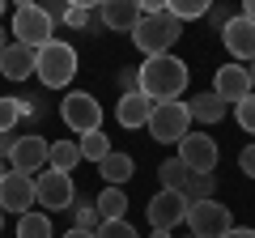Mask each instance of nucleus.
<instances>
[{
	"label": "nucleus",
	"instance_id": "13",
	"mask_svg": "<svg viewBox=\"0 0 255 238\" xmlns=\"http://www.w3.org/2000/svg\"><path fill=\"white\" fill-rule=\"evenodd\" d=\"M98 21L107 30L132 34L136 21H140V0H102V4H98Z\"/></svg>",
	"mask_w": 255,
	"mask_h": 238
},
{
	"label": "nucleus",
	"instance_id": "26",
	"mask_svg": "<svg viewBox=\"0 0 255 238\" xmlns=\"http://www.w3.org/2000/svg\"><path fill=\"white\" fill-rule=\"evenodd\" d=\"M77 145H81V157H85V162H94V166H98L102 157L111 153V140L102 136V128H98V132H85V136L77 140Z\"/></svg>",
	"mask_w": 255,
	"mask_h": 238
},
{
	"label": "nucleus",
	"instance_id": "32",
	"mask_svg": "<svg viewBox=\"0 0 255 238\" xmlns=\"http://www.w3.org/2000/svg\"><path fill=\"white\" fill-rule=\"evenodd\" d=\"M115 81H119V90H124V94H136L140 90V68H119Z\"/></svg>",
	"mask_w": 255,
	"mask_h": 238
},
{
	"label": "nucleus",
	"instance_id": "33",
	"mask_svg": "<svg viewBox=\"0 0 255 238\" xmlns=\"http://www.w3.org/2000/svg\"><path fill=\"white\" fill-rule=\"evenodd\" d=\"M38 9H43L51 21H64V13H68V0H38Z\"/></svg>",
	"mask_w": 255,
	"mask_h": 238
},
{
	"label": "nucleus",
	"instance_id": "31",
	"mask_svg": "<svg viewBox=\"0 0 255 238\" xmlns=\"http://www.w3.org/2000/svg\"><path fill=\"white\" fill-rule=\"evenodd\" d=\"M64 26H68V30H90L94 26V13L90 9H68V13H64Z\"/></svg>",
	"mask_w": 255,
	"mask_h": 238
},
{
	"label": "nucleus",
	"instance_id": "10",
	"mask_svg": "<svg viewBox=\"0 0 255 238\" xmlns=\"http://www.w3.org/2000/svg\"><path fill=\"white\" fill-rule=\"evenodd\" d=\"M145 213H149V226L153 230H174L179 221H187V196L183 192H157L153 200L145 204Z\"/></svg>",
	"mask_w": 255,
	"mask_h": 238
},
{
	"label": "nucleus",
	"instance_id": "39",
	"mask_svg": "<svg viewBox=\"0 0 255 238\" xmlns=\"http://www.w3.org/2000/svg\"><path fill=\"white\" fill-rule=\"evenodd\" d=\"M60 238H98V234H94V230H81V226H73V230H64Z\"/></svg>",
	"mask_w": 255,
	"mask_h": 238
},
{
	"label": "nucleus",
	"instance_id": "6",
	"mask_svg": "<svg viewBox=\"0 0 255 238\" xmlns=\"http://www.w3.org/2000/svg\"><path fill=\"white\" fill-rule=\"evenodd\" d=\"M34 196L47 213H68L77 200V187H73V174L68 170H38L34 174Z\"/></svg>",
	"mask_w": 255,
	"mask_h": 238
},
{
	"label": "nucleus",
	"instance_id": "3",
	"mask_svg": "<svg viewBox=\"0 0 255 238\" xmlns=\"http://www.w3.org/2000/svg\"><path fill=\"white\" fill-rule=\"evenodd\" d=\"M183 38V21L170 13H153V17H140L132 30V43L145 55H170V47Z\"/></svg>",
	"mask_w": 255,
	"mask_h": 238
},
{
	"label": "nucleus",
	"instance_id": "24",
	"mask_svg": "<svg viewBox=\"0 0 255 238\" xmlns=\"http://www.w3.org/2000/svg\"><path fill=\"white\" fill-rule=\"evenodd\" d=\"M217 0H166V13L179 21H196V17H209V9Z\"/></svg>",
	"mask_w": 255,
	"mask_h": 238
},
{
	"label": "nucleus",
	"instance_id": "36",
	"mask_svg": "<svg viewBox=\"0 0 255 238\" xmlns=\"http://www.w3.org/2000/svg\"><path fill=\"white\" fill-rule=\"evenodd\" d=\"M13 145H17V136H13V132H0V157H9Z\"/></svg>",
	"mask_w": 255,
	"mask_h": 238
},
{
	"label": "nucleus",
	"instance_id": "37",
	"mask_svg": "<svg viewBox=\"0 0 255 238\" xmlns=\"http://www.w3.org/2000/svg\"><path fill=\"white\" fill-rule=\"evenodd\" d=\"M209 21H213V26H217V30H221V26H226L230 17H226V9H221V4H213V9H209Z\"/></svg>",
	"mask_w": 255,
	"mask_h": 238
},
{
	"label": "nucleus",
	"instance_id": "44",
	"mask_svg": "<svg viewBox=\"0 0 255 238\" xmlns=\"http://www.w3.org/2000/svg\"><path fill=\"white\" fill-rule=\"evenodd\" d=\"M9 170H13V166H9V162H4V157H0V179H4V174H9Z\"/></svg>",
	"mask_w": 255,
	"mask_h": 238
},
{
	"label": "nucleus",
	"instance_id": "27",
	"mask_svg": "<svg viewBox=\"0 0 255 238\" xmlns=\"http://www.w3.org/2000/svg\"><path fill=\"white\" fill-rule=\"evenodd\" d=\"M26 102L30 98H0V132H13V128H17V119L30 111Z\"/></svg>",
	"mask_w": 255,
	"mask_h": 238
},
{
	"label": "nucleus",
	"instance_id": "48",
	"mask_svg": "<svg viewBox=\"0 0 255 238\" xmlns=\"http://www.w3.org/2000/svg\"><path fill=\"white\" fill-rule=\"evenodd\" d=\"M0 226H4V209H0Z\"/></svg>",
	"mask_w": 255,
	"mask_h": 238
},
{
	"label": "nucleus",
	"instance_id": "5",
	"mask_svg": "<svg viewBox=\"0 0 255 238\" xmlns=\"http://www.w3.org/2000/svg\"><path fill=\"white\" fill-rule=\"evenodd\" d=\"M60 119H64V128L77 132V136H85V132H98V128H102V102L94 98V94L73 90L68 98L60 102Z\"/></svg>",
	"mask_w": 255,
	"mask_h": 238
},
{
	"label": "nucleus",
	"instance_id": "19",
	"mask_svg": "<svg viewBox=\"0 0 255 238\" xmlns=\"http://www.w3.org/2000/svg\"><path fill=\"white\" fill-rule=\"evenodd\" d=\"M132 170H136V166H132V157H128V153H115V149L98 162V174L107 179V187H124L128 179H132Z\"/></svg>",
	"mask_w": 255,
	"mask_h": 238
},
{
	"label": "nucleus",
	"instance_id": "40",
	"mask_svg": "<svg viewBox=\"0 0 255 238\" xmlns=\"http://www.w3.org/2000/svg\"><path fill=\"white\" fill-rule=\"evenodd\" d=\"M98 4H102V0H68V9H90V13L98 9Z\"/></svg>",
	"mask_w": 255,
	"mask_h": 238
},
{
	"label": "nucleus",
	"instance_id": "29",
	"mask_svg": "<svg viewBox=\"0 0 255 238\" xmlns=\"http://www.w3.org/2000/svg\"><path fill=\"white\" fill-rule=\"evenodd\" d=\"M94 234H98V238H140L136 230H132V221H128V217H119V221H102Z\"/></svg>",
	"mask_w": 255,
	"mask_h": 238
},
{
	"label": "nucleus",
	"instance_id": "9",
	"mask_svg": "<svg viewBox=\"0 0 255 238\" xmlns=\"http://www.w3.org/2000/svg\"><path fill=\"white\" fill-rule=\"evenodd\" d=\"M30 204H38L34 196V174H21V170H9L0 179V209L4 213H30Z\"/></svg>",
	"mask_w": 255,
	"mask_h": 238
},
{
	"label": "nucleus",
	"instance_id": "42",
	"mask_svg": "<svg viewBox=\"0 0 255 238\" xmlns=\"http://www.w3.org/2000/svg\"><path fill=\"white\" fill-rule=\"evenodd\" d=\"M247 77H251V94H255V60L247 64Z\"/></svg>",
	"mask_w": 255,
	"mask_h": 238
},
{
	"label": "nucleus",
	"instance_id": "12",
	"mask_svg": "<svg viewBox=\"0 0 255 238\" xmlns=\"http://www.w3.org/2000/svg\"><path fill=\"white\" fill-rule=\"evenodd\" d=\"M217 34H221V43H226V51L234 55V60H247V64L255 60V21H247L243 13L230 17Z\"/></svg>",
	"mask_w": 255,
	"mask_h": 238
},
{
	"label": "nucleus",
	"instance_id": "25",
	"mask_svg": "<svg viewBox=\"0 0 255 238\" xmlns=\"http://www.w3.org/2000/svg\"><path fill=\"white\" fill-rule=\"evenodd\" d=\"M213 192H217V174L213 170H191L183 196H187V200H213Z\"/></svg>",
	"mask_w": 255,
	"mask_h": 238
},
{
	"label": "nucleus",
	"instance_id": "34",
	"mask_svg": "<svg viewBox=\"0 0 255 238\" xmlns=\"http://www.w3.org/2000/svg\"><path fill=\"white\" fill-rule=\"evenodd\" d=\"M238 166H243V174H247V179H255V145H247L243 153H238Z\"/></svg>",
	"mask_w": 255,
	"mask_h": 238
},
{
	"label": "nucleus",
	"instance_id": "20",
	"mask_svg": "<svg viewBox=\"0 0 255 238\" xmlns=\"http://www.w3.org/2000/svg\"><path fill=\"white\" fill-rule=\"evenodd\" d=\"M94 204H98V217H102V221L128 217V196H124V187H102V196H98Z\"/></svg>",
	"mask_w": 255,
	"mask_h": 238
},
{
	"label": "nucleus",
	"instance_id": "7",
	"mask_svg": "<svg viewBox=\"0 0 255 238\" xmlns=\"http://www.w3.org/2000/svg\"><path fill=\"white\" fill-rule=\"evenodd\" d=\"M187 226L191 238H221L234 221H230V209L217 200H187Z\"/></svg>",
	"mask_w": 255,
	"mask_h": 238
},
{
	"label": "nucleus",
	"instance_id": "43",
	"mask_svg": "<svg viewBox=\"0 0 255 238\" xmlns=\"http://www.w3.org/2000/svg\"><path fill=\"white\" fill-rule=\"evenodd\" d=\"M13 4H17V9H30V4H38V0H13Z\"/></svg>",
	"mask_w": 255,
	"mask_h": 238
},
{
	"label": "nucleus",
	"instance_id": "30",
	"mask_svg": "<svg viewBox=\"0 0 255 238\" xmlns=\"http://www.w3.org/2000/svg\"><path fill=\"white\" fill-rule=\"evenodd\" d=\"M234 119H238V128H243V132L255 136V94H247V98L234 107Z\"/></svg>",
	"mask_w": 255,
	"mask_h": 238
},
{
	"label": "nucleus",
	"instance_id": "45",
	"mask_svg": "<svg viewBox=\"0 0 255 238\" xmlns=\"http://www.w3.org/2000/svg\"><path fill=\"white\" fill-rule=\"evenodd\" d=\"M149 238H170V230H153V234H149Z\"/></svg>",
	"mask_w": 255,
	"mask_h": 238
},
{
	"label": "nucleus",
	"instance_id": "15",
	"mask_svg": "<svg viewBox=\"0 0 255 238\" xmlns=\"http://www.w3.org/2000/svg\"><path fill=\"white\" fill-rule=\"evenodd\" d=\"M213 94H221L226 102H243L247 94H251V77H247V64H226L217 68V77H213Z\"/></svg>",
	"mask_w": 255,
	"mask_h": 238
},
{
	"label": "nucleus",
	"instance_id": "22",
	"mask_svg": "<svg viewBox=\"0 0 255 238\" xmlns=\"http://www.w3.org/2000/svg\"><path fill=\"white\" fill-rule=\"evenodd\" d=\"M77 162H81V145L77 140H55L51 153H47V166L51 170H73Z\"/></svg>",
	"mask_w": 255,
	"mask_h": 238
},
{
	"label": "nucleus",
	"instance_id": "28",
	"mask_svg": "<svg viewBox=\"0 0 255 238\" xmlns=\"http://www.w3.org/2000/svg\"><path fill=\"white\" fill-rule=\"evenodd\" d=\"M73 226H81V230H98L102 226V217H98V204L94 200H73Z\"/></svg>",
	"mask_w": 255,
	"mask_h": 238
},
{
	"label": "nucleus",
	"instance_id": "8",
	"mask_svg": "<svg viewBox=\"0 0 255 238\" xmlns=\"http://www.w3.org/2000/svg\"><path fill=\"white\" fill-rule=\"evenodd\" d=\"M51 30H55V21L47 17L38 4H30V9H17L13 13V43H26V47H43V43H51Z\"/></svg>",
	"mask_w": 255,
	"mask_h": 238
},
{
	"label": "nucleus",
	"instance_id": "35",
	"mask_svg": "<svg viewBox=\"0 0 255 238\" xmlns=\"http://www.w3.org/2000/svg\"><path fill=\"white\" fill-rule=\"evenodd\" d=\"M153 13H166V0H140V17H153Z\"/></svg>",
	"mask_w": 255,
	"mask_h": 238
},
{
	"label": "nucleus",
	"instance_id": "38",
	"mask_svg": "<svg viewBox=\"0 0 255 238\" xmlns=\"http://www.w3.org/2000/svg\"><path fill=\"white\" fill-rule=\"evenodd\" d=\"M221 238H255V230H247V226H230Z\"/></svg>",
	"mask_w": 255,
	"mask_h": 238
},
{
	"label": "nucleus",
	"instance_id": "18",
	"mask_svg": "<svg viewBox=\"0 0 255 238\" xmlns=\"http://www.w3.org/2000/svg\"><path fill=\"white\" fill-rule=\"evenodd\" d=\"M187 111H191L196 123H221V119L230 115V102L221 98V94H213V90H200L196 98L187 102Z\"/></svg>",
	"mask_w": 255,
	"mask_h": 238
},
{
	"label": "nucleus",
	"instance_id": "23",
	"mask_svg": "<svg viewBox=\"0 0 255 238\" xmlns=\"http://www.w3.org/2000/svg\"><path fill=\"white\" fill-rule=\"evenodd\" d=\"M157 179H162L166 192H183V187H187V179H191V170L179 162V157H166V162L157 166Z\"/></svg>",
	"mask_w": 255,
	"mask_h": 238
},
{
	"label": "nucleus",
	"instance_id": "11",
	"mask_svg": "<svg viewBox=\"0 0 255 238\" xmlns=\"http://www.w3.org/2000/svg\"><path fill=\"white\" fill-rule=\"evenodd\" d=\"M217 140L204 136V132H187V136L179 140V162L187 166V170H213L217 166Z\"/></svg>",
	"mask_w": 255,
	"mask_h": 238
},
{
	"label": "nucleus",
	"instance_id": "47",
	"mask_svg": "<svg viewBox=\"0 0 255 238\" xmlns=\"http://www.w3.org/2000/svg\"><path fill=\"white\" fill-rule=\"evenodd\" d=\"M4 9H9V0H0V13H4Z\"/></svg>",
	"mask_w": 255,
	"mask_h": 238
},
{
	"label": "nucleus",
	"instance_id": "21",
	"mask_svg": "<svg viewBox=\"0 0 255 238\" xmlns=\"http://www.w3.org/2000/svg\"><path fill=\"white\" fill-rule=\"evenodd\" d=\"M17 238H55L51 234V217H47V213H21L17 217Z\"/></svg>",
	"mask_w": 255,
	"mask_h": 238
},
{
	"label": "nucleus",
	"instance_id": "14",
	"mask_svg": "<svg viewBox=\"0 0 255 238\" xmlns=\"http://www.w3.org/2000/svg\"><path fill=\"white\" fill-rule=\"evenodd\" d=\"M47 153H51V145H47L43 136H17V145H13V153H9V166L21 170V174H34V170L47 166Z\"/></svg>",
	"mask_w": 255,
	"mask_h": 238
},
{
	"label": "nucleus",
	"instance_id": "17",
	"mask_svg": "<svg viewBox=\"0 0 255 238\" xmlns=\"http://www.w3.org/2000/svg\"><path fill=\"white\" fill-rule=\"evenodd\" d=\"M149 115H153V98H145L140 90L136 94H124L119 107H115V119L124 123V128H145Z\"/></svg>",
	"mask_w": 255,
	"mask_h": 238
},
{
	"label": "nucleus",
	"instance_id": "2",
	"mask_svg": "<svg viewBox=\"0 0 255 238\" xmlns=\"http://www.w3.org/2000/svg\"><path fill=\"white\" fill-rule=\"evenodd\" d=\"M34 77L47 85V90L73 85V77H77V47L64 43V38L43 43V47H38V60H34Z\"/></svg>",
	"mask_w": 255,
	"mask_h": 238
},
{
	"label": "nucleus",
	"instance_id": "4",
	"mask_svg": "<svg viewBox=\"0 0 255 238\" xmlns=\"http://www.w3.org/2000/svg\"><path fill=\"white\" fill-rule=\"evenodd\" d=\"M149 136L153 140H162V145H179L183 136L191 132V111H187V102H153V115H149Z\"/></svg>",
	"mask_w": 255,
	"mask_h": 238
},
{
	"label": "nucleus",
	"instance_id": "41",
	"mask_svg": "<svg viewBox=\"0 0 255 238\" xmlns=\"http://www.w3.org/2000/svg\"><path fill=\"white\" fill-rule=\"evenodd\" d=\"M243 17H247V21H255V0H243Z\"/></svg>",
	"mask_w": 255,
	"mask_h": 238
},
{
	"label": "nucleus",
	"instance_id": "16",
	"mask_svg": "<svg viewBox=\"0 0 255 238\" xmlns=\"http://www.w3.org/2000/svg\"><path fill=\"white\" fill-rule=\"evenodd\" d=\"M34 60H38L34 47L9 43V47H4V55H0V73L9 77V81H26V77H34Z\"/></svg>",
	"mask_w": 255,
	"mask_h": 238
},
{
	"label": "nucleus",
	"instance_id": "46",
	"mask_svg": "<svg viewBox=\"0 0 255 238\" xmlns=\"http://www.w3.org/2000/svg\"><path fill=\"white\" fill-rule=\"evenodd\" d=\"M4 47H9V38H4V30H0V55H4Z\"/></svg>",
	"mask_w": 255,
	"mask_h": 238
},
{
	"label": "nucleus",
	"instance_id": "1",
	"mask_svg": "<svg viewBox=\"0 0 255 238\" xmlns=\"http://www.w3.org/2000/svg\"><path fill=\"white\" fill-rule=\"evenodd\" d=\"M187 90V64L179 55H145L140 64V94L153 102H174Z\"/></svg>",
	"mask_w": 255,
	"mask_h": 238
}]
</instances>
